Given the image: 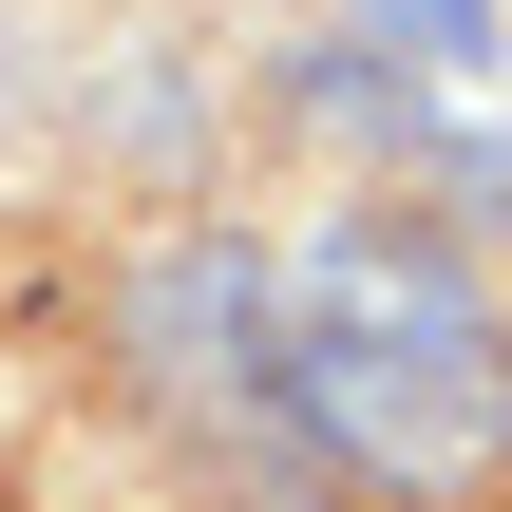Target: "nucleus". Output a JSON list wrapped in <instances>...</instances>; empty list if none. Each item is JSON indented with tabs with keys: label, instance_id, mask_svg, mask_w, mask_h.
Here are the masks:
<instances>
[{
	"label": "nucleus",
	"instance_id": "nucleus-1",
	"mask_svg": "<svg viewBox=\"0 0 512 512\" xmlns=\"http://www.w3.org/2000/svg\"><path fill=\"white\" fill-rule=\"evenodd\" d=\"M285 456H323L361 494H494L512 475V323L437 228L342 209L285 266Z\"/></svg>",
	"mask_w": 512,
	"mask_h": 512
},
{
	"label": "nucleus",
	"instance_id": "nucleus-2",
	"mask_svg": "<svg viewBox=\"0 0 512 512\" xmlns=\"http://www.w3.org/2000/svg\"><path fill=\"white\" fill-rule=\"evenodd\" d=\"M133 380L190 399L209 437H285V266L247 228H190L133 266Z\"/></svg>",
	"mask_w": 512,
	"mask_h": 512
},
{
	"label": "nucleus",
	"instance_id": "nucleus-3",
	"mask_svg": "<svg viewBox=\"0 0 512 512\" xmlns=\"http://www.w3.org/2000/svg\"><path fill=\"white\" fill-rule=\"evenodd\" d=\"M399 57H494V0H361Z\"/></svg>",
	"mask_w": 512,
	"mask_h": 512
}]
</instances>
